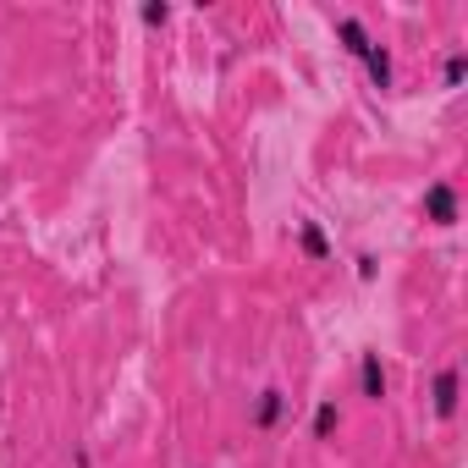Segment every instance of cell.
I'll return each mask as SVG.
<instances>
[{"label": "cell", "mask_w": 468, "mask_h": 468, "mask_svg": "<svg viewBox=\"0 0 468 468\" xmlns=\"http://www.w3.org/2000/svg\"><path fill=\"white\" fill-rule=\"evenodd\" d=\"M419 209H424V220H430V226L452 231V226L463 220V198H457V182H452V176H435V182H424V198H419Z\"/></svg>", "instance_id": "6da1fadb"}, {"label": "cell", "mask_w": 468, "mask_h": 468, "mask_svg": "<svg viewBox=\"0 0 468 468\" xmlns=\"http://www.w3.org/2000/svg\"><path fill=\"white\" fill-rule=\"evenodd\" d=\"M287 419H292V397H287V386H265V391L254 397V408H249V430H254V435H276Z\"/></svg>", "instance_id": "7a4b0ae2"}, {"label": "cell", "mask_w": 468, "mask_h": 468, "mask_svg": "<svg viewBox=\"0 0 468 468\" xmlns=\"http://www.w3.org/2000/svg\"><path fill=\"white\" fill-rule=\"evenodd\" d=\"M457 408H463V369H457V364H441L435 380H430V413H435L441 424H452Z\"/></svg>", "instance_id": "3957f363"}, {"label": "cell", "mask_w": 468, "mask_h": 468, "mask_svg": "<svg viewBox=\"0 0 468 468\" xmlns=\"http://www.w3.org/2000/svg\"><path fill=\"white\" fill-rule=\"evenodd\" d=\"M331 28H336V39H342V50L353 56V61H364L369 56V45H375V34H369V23L364 17H353V12H331Z\"/></svg>", "instance_id": "277c9868"}, {"label": "cell", "mask_w": 468, "mask_h": 468, "mask_svg": "<svg viewBox=\"0 0 468 468\" xmlns=\"http://www.w3.org/2000/svg\"><path fill=\"white\" fill-rule=\"evenodd\" d=\"M298 254H303L309 265H331V260H336V249H331V238H325V226H320L314 215L298 220Z\"/></svg>", "instance_id": "5b68a950"}, {"label": "cell", "mask_w": 468, "mask_h": 468, "mask_svg": "<svg viewBox=\"0 0 468 468\" xmlns=\"http://www.w3.org/2000/svg\"><path fill=\"white\" fill-rule=\"evenodd\" d=\"M358 67L369 72V89H380V94H391V89H397V56H391V45H380V39H375V45H369V56H364Z\"/></svg>", "instance_id": "8992f818"}, {"label": "cell", "mask_w": 468, "mask_h": 468, "mask_svg": "<svg viewBox=\"0 0 468 468\" xmlns=\"http://www.w3.org/2000/svg\"><path fill=\"white\" fill-rule=\"evenodd\" d=\"M358 397H364V402H386V364H380L375 347L358 353Z\"/></svg>", "instance_id": "52a82bcc"}, {"label": "cell", "mask_w": 468, "mask_h": 468, "mask_svg": "<svg viewBox=\"0 0 468 468\" xmlns=\"http://www.w3.org/2000/svg\"><path fill=\"white\" fill-rule=\"evenodd\" d=\"M336 430H342V402L320 397L314 413H309V441H336Z\"/></svg>", "instance_id": "ba28073f"}, {"label": "cell", "mask_w": 468, "mask_h": 468, "mask_svg": "<svg viewBox=\"0 0 468 468\" xmlns=\"http://www.w3.org/2000/svg\"><path fill=\"white\" fill-rule=\"evenodd\" d=\"M463 78H468V56H463V50H452V56H446V67H441V89H463Z\"/></svg>", "instance_id": "9c48e42d"}, {"label": "cell", "mask_w": 468, "mask_h": 468, "mask_svg": "<svg viewBox=\"0 0 468 468\" xmlns=\"http://www.w3.org/2000/svg\"><path fill=\"white\" fill-rule=\"evenodd\" d=\"M171 17H176V12L165 6V0H144V6H138V23H144V28H165Z\"/></svg>", "instance_id": "30bf717a"}, {"label": "cell", "mask_w": 468, "mask_h": 468, "mask_svg": "<svg viewBox=\"0 0 468 468\" xmlns=\"http://www.w3.org/2000/svg\"><path fill=\"white\" fill-rule=\"evenodd\" d=\"M358 282H375V254H358Z\"/></svg>", "instance_id": "8fae6325"}, {"label": "cell", "mask_w": 468, "mask_h": 468, "mask_svg": "<svg viewBox=\"0 0 468 468\" xmlns=\"http://www.w3.org/2000/svg\"><path fill=\"white\" fill-rule=\"evenodd\" d=\"M72 468H94V457L89 452H72Z\"/></svg>", "instance_id": "7c38bea8"}]
</instances>
